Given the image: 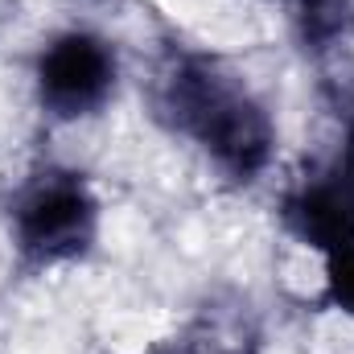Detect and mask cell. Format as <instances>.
Here are the masks:
<instances>
[{"label":"cell","instance_id":"3957f363","mask_svg":"<svg viewBox=\"0 0 354 354\" xmlns=\"http://www.w3.org/2000/svg\"><path fill=\"white\" fill-rule=\"evenodd\" d=\"M124 87V54L95 25L54 29L29 58V91L37 111L58 128L99 120Z\"/></svg>","mask_w":354,"mask_h":354},{"label":"cell","instance_id":"277c9868","mask_svg":"<svg viewBox=\"0 0 354 354\" xmlns=\"http://www.w3.org/2000/svg\"><path fill=\"white\" fill-rule=\"evenodd\" d=\"M297 41L309 54H334L354 37V0H284Z\"/></svg>","mask_w":354,"mask_h":354},{"label":"cell","instance_id":"5b68a950","mask_svg":"<svg viewBox=\"0 0 354 354\" xmlns=\"http://www.w3.org/2000/svg\"><path fill=\"white\" fill-rule=\"evenodd\" d=\"M322 305L354 322V248H342L334 256H322Z\"/></svg>","mask_w":354,"mask_h":354},{"label":"cell","instance_id":"7a4b0ae2","mask_svg":"<svg viewBox=\"0 0 354 354\" xmlns=\"http://www.w3.org/2000/svg\"><path fill=\"white\" fill-rule=\"evenodd\" d=\"M103 214V198L83 169L46 161L12 181L4 202V235L25 272H62L95 256Z\"/></svg>","mask_w":354,"mask_h":354},{"label":"cell","instance_id":"6da1fadb","mask_svg":"<svg viewBox=\"0 0 354 354\" xmlns=\"http://www.w3.org/2000/svg\"><path fill=\"white\" fill-rule=\"evenodd\" d=\"M157 115L227 185H260L276 165V115L264 95L223 58H174L157 79Z\"/></svg>","mask_w":354,"mask_h":354}]
</instances>
